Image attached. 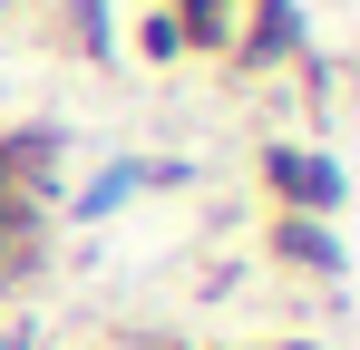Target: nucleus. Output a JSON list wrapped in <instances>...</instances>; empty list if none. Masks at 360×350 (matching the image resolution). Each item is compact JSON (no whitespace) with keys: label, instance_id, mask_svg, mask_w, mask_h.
Wrapping results in <instances>:
<instances>
[{"label":"nucleus","instance_id":"nucleus-3","mask_svg":"<svg viewBox=\"0 0 360 350\" xmlns=\"http://www.w3.org/2000/svg\"><path fill=\"white\" fill-rule=\"evenodd\" d=\"M166 20H176L185 58H234L243 39V0H166Z\"/></svg>","mask_w":360,"mask_h":350},{"label":"nucleus","instance_id":"nucleus-6","mask_svg":"<svg viewBox=\"0 0 360 350\" xmlns=\"http://www.w3.org/2000/svg\"><path fill=\"white\" fill-rule=\"evenodd\" d=\"M136 49L156 58V68H176V58H185V39H176V20H166V10H146V20H136Z\"/></svg>","mask_w":360,"mask_h":350},{"label":"nucleus","instance_id":"nucleus-9","mask_svg":"<svg viewBox=\"0 0 360 350\" xmlns=\"http://www.w3.org/2000/svg\"><path fill=\"white\" fill-rule=\"evenodd\" d=\"M0 205H20V195H10V185H0Z\"/></svg>","mask_w":360,"mask_h":350},{"label":"nucleus","instance_id":"nucleus-5","mask_svg":"<svg viewBox=\"0 0 360 350\" xmlns=\"http://www.w3.org/2000/svg\"><path fill=\"white\" fill-rule=\"evenodd\" d=\"M59 39L78 58H108L117 39H108V0H59Z\"/></svg>","mask_w":360,"mask_h":350},{"label":"nucleus","instance_id":"nucleus-4","mask_svg":"<svg viewBox=\"0 0 360 350\" xmlns=\"http://www.w3.org/2000/svg\"><path fill=\"white\" fill-rule=\"evenodd\" d=\"M146 185H185V166H156V156H117V166L98 175V185H88V195H78L68 214H78V224H108L127 195H146Z\"/></svg>","mask_w":360,"mask_h":350},{"label":"nucleus","instance_id":"nucleus-7","mask_svg":"<svg viewBox=\"0 0 360 350\" xmlns=\"http://www.w3.org/2000/svg\"><path fill=\"white\" fill-rule=\"evenodd\" d=\"M0 350H39V331H30V321H10V331H0Z\"/></svg>","mask_w":360,"mask_h":350},{"label":"nucleus","instance_id":"nucleus-1","mask_svg":"<svg viewBox=\"0 0 360 350\" xmlns=\"http://www.w3.org/2000/svg\"><path fill=\"white\" fill-rule=\"evenodd\" d=\"M253 175H263V195H273V214H321V224H331V214L351 205V175L331 166L321 146H283V136H273V146L253 156Z\"/></svg>","mask_w":360,"mask_h":350},{"label":"nucleus","instance_id":"nucleus-8","mask_svg":"<svg viewBox=\"0 0 360 350\" xmlns=\"http://www.w3.org/2000/svg\"><path fill=\"white\" fill-rule=\"evenodd\" d=\"M253 350H321V341H253Z\"/></svg>","mask_w":360,"mask_h":350},{"label":"nucleus","instance_id":"nucleus-2","mask_svg":"<svg viewBox=\"0 0 360 350\" xmlns=\"http://www.w3.org/2000/svg\"><path fill=\"white\" fill-rule=\"evenodd\" d=\"M263 253H273L283 273H311V283H341V273H351L341 233L321 224V214H273V233H263Z\"/></svg>","mask_w":360,"mask_h":350}]
</instances>
